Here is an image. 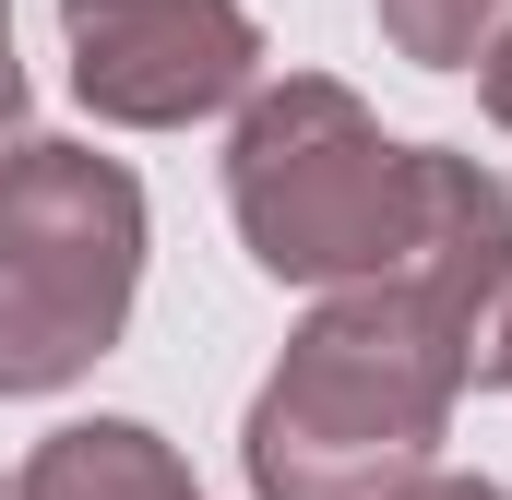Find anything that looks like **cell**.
<instances>
[{
    "label": "cell",
    "instance_id": "7",
    "mask_svg": "<svg viewBox=\"0 0 512 500\" xmlns=\"http://www.w3.org/2000/svg\"><path fill=\"white\" fill-rule=\"evenodd\" d=\"M382 36L417 72H465L512 36V0H382Z\"/></svg>",
    "mask_w": 512,
    "mask_h": 500
},
{
    "label": "cell",
    "instance_id": "3",
    "mask_svg": "<svg viewBox=\"0 0 512 500\" xmlns=\"http://www.w3.org/2000/svg\"><path fill=\"white\" fill-rule=\"evenodd\" d=\"M143 286V191L120 155L12 143L0 155V393L84 381Z\"/></svg>",
    "mask_w": 512,
    "mask_h": 500
},
{
    "label": "cell",
    "instance_id": "6",
    "mask_svg": "<svg viewBox=\"0 0 512 500\" xmlns=\"http://www.w3.org/2000/svg\"><path fill=\"white\" fill-rule=\"evenodd\" d=\"M24 500H203L191 465L131 429V417H84V429H48L36 465H24Z\"/></svg>",
    "mask_w": 512,
    "mask_h": 500
},
{
    "label": "cell",
    "instance_id": "11",
    "mask_svg": "<svg viewBox=\"0 0 512 500\" xmlns=\"http://www.w3.org/2000/svg\"><path fill=\"white\" fill-rule=\"evenodd\" d=\"M0 500H24V477H0Z\"/></svg>",
    "mask_w": 512,
    "mask_h": 500
},
{
    "label": "cell",
    "instance_id": "12",
    "mask_svg": "<svg viewBox=\"0 0 512 500\" xmlns=\"http://www.w3.org/2000/svg\"><path fill=\"white\" fill-rule=\"evenodd\" d=\"M501 381H512V370H501Z\"/></svg>",
    "mask_w": 512,
    "mask_h": 500
},
{
    "label": "cell",
    "instance_id": "8",
    "mask_svg": "<svg viewBox=\"0 0 512 500\" xmlns=\"http://www.w3.org/2000/svg\"><path fill=\"white\" fill-rule=\"evenodd\" d=\"M477 84H489V120L512 131V36H501V48H489V60H477Z\"/></svg>",
    "mask_w": 512,
    "mask_h": 500
},
{
    "label": "cell",
    "instance_id": "1",
    "mask_svg": "<svg viewBox=\"0 0 512 500\" xmlns=\"http://www.w3.org/2000/svg\"><path fill=\"white\" fill-rule=\"evenodd\" d=\"M453 393H465V358L429 322V298L405 274L346 286L298 322V346L262 381L251 489L262 500H405L441 465Z\"/></svg>",
    "mask_w": 512,
    "mask_h": 500
},
{
    "label": "cell",
    "instance_id": "9",
    "mask_svg": "<svg viewBox=\"0 0 512 500\" xmlns=\"http://www.w3.org/2000/svg\"><path fill=\"white\" fill-rule=\"evenodd\" d=\"M12 108H24V72H12V0H0V131H12Z\"/></svg>",
    "mask_w": 512,
    "mask_h": 500
},
{
    "label": "cell",
    "instance_id": "5",
    "mask_svg": "<svg viewBox=\"0 0 512 500\" xmlns=\"http://www.w3.org/2000/svg\"><path fill=\"white\" fill-rule=\"evenodd\" d=\"M405 286L429 298V322L453 334L465 381L512 370V191L465 155H429V215H417V262Z\"/></svg>",
    "mask_w": 512,
    "mask_h": 500
},
{
    "label": "cell",
    "instance_id": "4",
    "mask_svg": "<svg viewBox=\"0 0 512 500\" xmlns=\"http://www.w3.org/2000/svg\"><path fill=\"white\" fill-rule=\"evenodd\" d=\"M72 84L120 131H179L215 120L227 96L262 84V24L239 0H60Z\"/></svg>",
    "mask_w": 512,
    "mask_h": 500
},
{
    "label": "cell",
    "instance_id": "2",
    "mask_svg": "<svg viewBox=\"0 0 512 500\" xmlns=\"http://www.w3.org/2000/svg\"><path fill=\"white\" fill-rule=\"evenodd\" d=\"M227 203L239 239L274 286H382L417 262V215H429V143H393L346 84L286 72L239 108L227 143Z\"/></svg>",
    "mask_w": 512,
    "mask_h": 500
},
{
    "label": "cell",
    "instance_id": "10",
    "mask_svg": "<svg viewBox=\"0 0 512 500\" xmlns=\"http://www.w3.org/2000/svg\"><path fill=\"white\" fill-rule=\"evenodd\" d=\"M405 500H501V489H489V477H417Z\"/></svg>",
    "mask_w": 512,
    "mask_h": 500
}]
</instances>
